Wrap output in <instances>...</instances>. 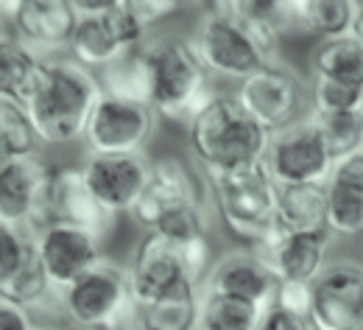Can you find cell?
<instances>
[{
    "instance_id": "obj_7",
    "label": "cell",
    "mask_w": 363,
    "mask_h": 330,
    "mask_svg": "<svg viewBox=\"0 0 363 330\" xmlns=\"http://www.w3.org/2000/svg\"><path fill=\"white\" fill-rule=\"evenodd\" d=\"M229 93L240 104V109L269 135L308 118L311 112L308 82L279 59L238 82Z\"/></svg>"
},
{
    "instance_id": "obj_36",
    "label": "cell",
    "mask_w": 363,
    "mask_h": 330,
    "mask_svg": "<svg viewBox=\"0 0 363 330\" xmlns=\"http://www.w3.org/2000/svg\"><path fill=\"white\" fill-rule=\"evenodd\" d=\"M330 180L335 182H344V185H352V188L363 190V145L358 151L347 154L344 160H338L330 171Z\"/></svg>"
},
{
    "instance_id": "obj_1",
    "label": "cell",
    "mask_w": 363,
    "mask_h": 330,
    "mask_svg": "<svg viewBox=\"0 0 363 330\" xmlns=\"http://www.w3.org/2000/svg\"><path fill=\"white\" fill-rule=\"evenodd\" d=\"M184 135L190 163L201 174H218L260 163L272 138L240 109L232 93L218 90L184 121Z\"/></svg>"
},
{
    "instance_id": "obj_43",
    "label": "cell",
    "mask_w": 363,
    "mask_h": 330,
    "mask_svg": "<svg viewBox=\"0 0 363 330\" xmlns=\"http://www.w3.org/2000/svg\"><path fill=\"white\" fill-rule=\"evenodd\" d=\"M3 31H9V28H6V23H3V20H0V34H3Z\"/></svg>"
},
{
    "instance_id": "obj_42",
    "label": "cell",
    "mask_w": 363,
    "mask_h": 330,
    "mask_svg": "<svg viewBox=\"0 0 363 330\" xmlns=\"http://www.w3.org/2000/svg\"><path fill=\"white\" fill-rule=\"evenodd\" d=\"M14 9H17V0H0V20L6 23V28H9V20H11Z\"/></svg>"
},
{
    "instance_id": "obj_35",
    "label": "cell",
    "mask_w": 363,
    "mask_h": 330,
    "mask_svg": "<svg viewBox=\"0 0 363 330\" xmlns=\"http://www.w3.org/2000/svg\"><path fill=\"white\" fill-rule=\"evenodd\" d=\"M126 3L154 28L157 23H162V20L174 17V14H179L184 9H196V6L204 9L210 0H126Z\"/></svg>"
},
{
    "instance_id": "obj_27",
    "label": "cell",
    "mask_w": 363,
    "mask_h": 330,
    "mask_svg": "<svg viewBox=\"0 0 363 330\" xmlns=\"http://www.w3.org/2000/svg\"><path fill=\"white\" fill-rule=\"evenodd\" d=\"M229 17L243 23L252 34L266 40L279 50L285 34V17H288V0H210Z\"/></svg>"
},
{
    "instance_id": "obj_39",
    "label": "cell",
    "mask_w": 363,
    "mask_h": 330,
    "mask_svg": "<svg viewBox=\"0 0 363 330\" xmlns=\"http://www.w3.org/2000/svg\"><path fill=\"white\" fill-rule=\"evenodd\" d=\"M123 0H70V6L76 9V14H95V11H104V9H112Z\"/></svg>"
},
{
    "instance_id": "obj_38",
    "label": "cell",
    "mask_w": 363,
    "mask_h": 330,
    "mask_svg": "<svg viewBox=\"0 0 363 330\" xmlns=\"http://www.w3.org/2000/svg\"><path fill=\"white\" fill-rule=\"evenodd\" d=\"M31 328H34V317L26 308H17V305L0 299V330H31Z\"/></svg>"
},
{
    "instance_id": "obj_14",
    "label": "cell",
    "mask_w": 363,
    "mask_h": 330,
    "mask_svg": "<svg viewBox=\"0 0 363 330\" xmlns=\"http://www.w3.org/2000/svg\"><path fill=\"white\" fill-rule=\"evenodd\" d=\"M311 330H363V266L327 263L311 283Z\"/></svg>"
},
{
    "instance_id": "obj_21",
    "label": "cell",
    "mask_w": 363,
    "mask_h": 330,
    "mask_svg": "<svg viewBox=\"0 0 363 330\" xmlns=\"http://www.w3.org/2000/svg\"><path fill=\"white\" fill-rule=\"evenodd\" d=\"M361 0H288L285 34H313L318 40L344 37L352 28Z\"/></svg>"
},
{
    "instance_id": "obj_33",
    "label": "cell",
    "mask_w": 363,
    "mask_h": 330,
    "mask_svg": "<svg viewBox=\"0 0 363 330\" xmlns=\"http://www.w3.org/2000/svg\"><path fill=\"white\" fill-rule=\"evenodd\" d=\"M34 255V233L0 221V288L9 283Z\"/></svg>"
},
{
    "instance_id": "obj_4",
    "label": "cell",
    "mask_w": 363,
    "mask_h": 330,
    "mask_svg": "<svg viewBox=\"0 0 363 330\" xmlns=\"http://www.w3.org/2000/svg\"><path fill=\"white\" fill-rule=\"evenodd\" d=\"M204 182L221 224L246 249L260 243L277 227V185L263 160L232 171L204 174Z\"/></svg>"
},
{
    "instance_id": "obj_40",
    "label": "cell",
    "mask_w": 363,
    "mask_h": 330,
    "mask_svg": "<svg viewBox=\"0 0 363 330\" xmlns=\"http://www.w3.org/2000/svg\"><path fill=\"white\" fill-rule=\"evenodd\" d=\"M31 330H76V328H70V325H65L59 319H34V328Z\"/></svg>"
},
{
    "instance_id": "obj_2",
    "label": "cell",
    "mask_w": 363,
    "mask_h": 330,
    "mask_svg": "<svg viewBox=\"0 0 363 330\" xmlns=\"http://www.w3.org/2000/svg\"><path fill=\"white\" fill-rule=\"evenodd\" d=\"M98 98L101 87L92 70L82 67L70 56L45 59L43 82L34 98L26 104L43 148L82 143L87 118Z\"/></svg>"
},
{
    "instance_id": "obj_9",
    "label": "cell",
    "mask_w": 363,
    "mask_h": 330,
    "mask_svg": "<svg viewBox=\"0 0 363 330\" xmlns=\"http://www.w3.org/2000/svg\"><path fill=\"white\" fill-rule=\"evenodd\" d=\"M201 202H207L204 174L179 154H160L151 157L148 180L129 216L143 233H151L168 213Z\"/></svg>"
},
{
    "instance_id": "obj_23",
    "label": "cell",
    "mask_w": 363,
    "mask_h": 330,
    "mask_svg": "<svg viewBox=\"0 0 363 330\" xmlns=\"http://www.w3.org/2000/svg\"><path fill=\"white\" fill-rule=\"evenodd\" d=\"M327 182L277 185V227L285 233L327 230Z\"/></svg>"
},
{
    "instance_id": "obj_29",
    "label": "cell",
    "mask_w": 363,
    "mask_h": 330,
    "mask_svg": "<svg viewBox=\"0 0 363 330\" xmlns=\"http://www.w3.org/2000/svg\"><path fill=\"white\" fill-rule=\"evenodd\" d=\"M324 227L333 238L363 236V190L327 180V213Z\"/></svg>"
},
{
    "instance_id": "obj_19",
    "label": "cell",
    "mask_w": 363,
    "mask_h": 330,
    "mask_svg": "<svg viewBox=\"0 0 363 330\" xmlns=\"http://www.w3.org/2000/svg\"><path fill=\"white\" fill-rule=\"evenodd\" d=\"M126 277H129L132 297L140 308L165 297L177 285L187 283V275H184L179 258H177L174 243H168L157 233L140 236V241L135 243V252L129 258V266H126Z\"/></svg>"
},
{
    "instance_id": "obj_13",
    "label": "cell",
    "mask_w": 363,
    "mask_h": 330,
    "mask_svg": "<svg viewBox=\"0 0 363 330\" xmlns=\"http://www.w3.org/2000/svg\"><path fill=\"white\" fill-rule=\"evenodd\" d=\"M45 151L31 157L3 160L0 165V221L37 233L45 219V190L50 177Z\"/></svg>"
},
{
    "instance_id": "obj_45",
    "label": "cell",
    "mask_w": 363,
    "mask_h": 330,
    "mask_svg": "<svg viewBox=\"0 0 363 330\" xmlns=\"http://www.w3.org/2000/svg\"><path fill=\"white\" fill-rule=\"evenodd\" d=\"M196 330H199V328H196Z\"/></svg>"
},
{
    "instance_id": "obj_37",
    "label": "cell",
    "mask_w": 363,
    "mask_h": 330,
    "mask_svg": "<svg viewBox=\"0 0 363 330\" xmlns=\"http://www.w3.org/2000/svg\"><path fill=\"white\" fill-rule=\"evenodd\" d=\"M257 330H311V325H308V319H302V317L285 314V311L269 305V308L263 311V319H260Z\"/></svg>"
},
{
    "instance_id": "obj_44",
    "label": "cell",
    "mask_w": 363,
    "mask_h": 330,
    "mask_svg": "<svg viewBox=\"0 0 363 330\" xmlns=\"http://www.w3.org/2000/svg\"><path fill=\"white\" fill-rule=\"evenodd\" d=\"M0 165H3V157H0Z\"/></svg>"
},
{
    "instance_id": "obj_11",
    "label": "cell",
    "mask_w": 363,
    "mask_h": 330,
    "mask_svg": "<svg viewBox=\"0 0 363 330\" xmlns=\"http://www.w3.org/2000/svg\"><path fill=\"white\" fill-rule=\"evenodd\" d=\"M263 165L274 185H305L327 182L333 171V157L316 132L311 115L274 132L263 154Z\"/></svg>"
},
{
    "instance_id": "obj_5",
    "label": "cell",
    "mask_w": 363,
    "mask_h": 330,
    "mask_svg": "<svg viewBox=\"0 0 363 330\" xmlns=\"http://www.w3.org/2000/svg\"><path fill=\"white\" fill-rule=\"evenodd\" d=\"M59 311L76 330H140V305L132 297L126 266L109 258L59 291Z\"/></svg>"
},
{
    "instance_id": "obj_30",
    "label": "cell",
    "mask_w": 363,
    "mask_h": 330,
    "mask_svg": "<svg viewBox=\"0 0 363 330\" xmlns=\"http://www.w3.org/2000/svg\"><path fill=\"white\" fill-rule=\"evenodd\" d=\"M40 151L45 148L34 132L28 109L17 101L0 98V157L14 160V157H31Z\"/></svg>"
},
{
    "instance_id": "obj_17",
    "label": "cell",
    "mask_w": 363,
    "mask_h": 330,
    "mask_svg": "<svg viewBox=\"0 0 363 330\" xmlns=\"http://www.w3.org/2000/svg\"><path fill=\"white\" fill-rule=\"evenodd\" d=\"M45 219L90 230L106 238L115 216H109L90 193L79 163H53L45 190Z\"/></svg>"
},
{
    "instance_id": "obj_32",
    "label": "cell",
    "mask_w": 363,
    "mask_h": 330,
    "mask_svg": "<svg viewBox=\"0 0 363 330\" xmlns=\"http://www.w3.org/2000/svg\"><path fill=\"white\" fill-rule=\"evenodd\" d=\"M308 101L313 115H344L363 109V84H341L311 76L308 82Z\"/></svg>"
},
{
    "instance_id": "obj_15",
    "label": "cell",
    "mask_w": 363,
    "mask_h": 330,
    "mask_svg": "<svg viewBox=\"0 0 363 330\" xmlns=\"http://www.w3.org/2000/svg\"><path fill=\"white\" fill-rule=\"evenodd\" d=\"M84 182L95 202L109 216H126L135 207L137 196L148 180L151 157L145 151L135 154H84L79 163Z\"/></svg>"
},
{
    "instance_id": "obj_31",
    "label": "cell",
    "mask_w": 363,
    "mask_h": 330,
    "mask_svg": "<svg viewBox=\"0 0 363 330\" xmlns=\"http://www.w3.org/2000/svg\"><path fill=\"white\" fill-rule=\"evenodd\" d=\"M308 115L324 141L327 154L333 157V165L363 145V109L344 115H313V112Z\"/></svg>"
},
{
    "instance_id": "obj_28",
    "label": "cell",
    "mask_w": 363,
    "mask_h": 330,
    "mask_svg": "<svg viewBox=\"0 0 363 330\" xmlns=\"http://www.w3.org/2000/svg\"><path fill=\"white\" fill-rule=\"evenodd\" d=\"M260 305L227 297V294H213L199 288V330H257L263 319Z\"/></svg>"
},
{
    "instance_id": "obj_25",
    "label": "cell",
    "mask_w": 363,
    "mask_h": 330,
    "mask_svg": "<svg viewBox=\"0 0 363 330\" xmlns=\"http://www.w3.org/2000/svg\"><path fill=\"white\" fill-rule=\"evenodd\" d=\"M311 70L327 82L363 84V45L352 34L318 40L311 50Z\"/></svg>"
},
{
    "instance_id": "obj_10",
    "label": "cell",
    "mask_w": 363,
    "mask_h": 330,
    "mask_svg": "<svg viewBox=\"0 0 363 330\" xmlns=\"http://www.w3.org/2000/svg\"><path fill=\"white\" fill-rule=\"evenodd\" d=\"M157 115L145 104L101 95L92 106L82 145L84 154H135L145 151L157 132Z\"/></svg>"
},
{
    "instance_id": "obj_6",
    "label": "cell",
    "mask_w": 363,
    "mask_h": 330,
    "mask_svg": "<svg viewBox=\"0 0 363 330\" xmlns=\"http://www.w3.org/2000/svg\"><path fill=\"white\" fill-rule=\"evenodd\" d=\"M193 50L199 53L204 70L213 82L238 84L263 65L279 59V50L252 34L243 23L229 17L218 6L207 3L193 26V34L187 37Z\"/></svg>"
},
{
    "instance_id": "obj_12",
    "label": "cell",
    "mask_w": 363,
    "mask_h": 330,
    "mask_svg": "<svg viewBox=\"0 0 363 330\" xmlns=\"http://www.w3.org/2000/svg\"><path fill=\"white\" fill-rule=\"evenodd\" d=\"M34 249L48 283L56 291H65L104 260V238L62 221L43 224L34 233Z\"/></svg>"
},
{
    "instance_id": "obj_8",
    "label": "cell",
    "mask_w": 363,
    "mask_h": 330,
    "mask_svg": "<svg viewBox=\"0 0 363 330\" xmlns=\"http://www.w3.org/2000/svg\"><path fill=\"white\" fill-rule=\"evenodd\" d=\"M148 40H151V26L123 0L95 14H79L65 56L98 73L121 53L143 48Z\"/></svg>"
},
{
    "instance_id": "obj_22",
    "label": "cell",
    "mask_w": 363,
    "mask_h": 330,
    "mask_svg": "<svg viewBox=\"0 0 363 330\" xmlns=\"http://www.w3.org/2000/svg\"><path fill=\"white\" fill-rule=\"evenodd\" d=\"M45 73V59L20 43L11 31L0 34V98L28 104Z\"/></svg>"
},
{
    "instance_id": "obj_18",
    "label": "cell",
    "mask_w": 363,
    "mask_h": 330,
    "mask_svg": "<svg viewBox=\"0 0 363 330\" xmlns=\"http://www.w3.org/2000/svg\"><path fill=\"white\" fill-rule=\"evenodd\" d=\"M76 20L79 14L70 0H17L9 31L43 59H50L65 56Z\"/></svg>"
},
{
    "instance_id": "obj_3",
    "label": "cell",
    "mask_w": 363,
    "mask_h": 330,
    "mask_svg": "<svg viewBox=\"0 0 363 330\" xmlns=\"http://www.w3.org/2000/svg\"><path fill=\"white\" fill-rule=\"evenodd\" d=\"M151 65V98L148 106L160 121L182 123L216 93L210 73L187 37L165 34L145 43Z\"/></svg>"
},
{
    "instance_id": "obj_20",
    "label": "cell",
    "mask_w": 363,
    "mask_h": 330,
    "mask_svg": "<svg viewBox=\"0 0 363 330\" xmlns=\"http://www.w3.org/2000/svg\"><path fill=\"white\" fill-rule=\"evenodd\" d=\"M201 291H213V294H227L238 297L246 302H255L260 308H269L277 288V277L272 269L249 249H235L221 258H216V263L210 266L207 277L199 285Z\"/></svg>"
},
{
    "instance_id": "obj_16",
    "label": "cell",
    "mask_w": 363,
    "mask_h": 330,
    "mask_svg": "<svg viewBox=\"0 0 363 330\" xmlns=\"http://www.w3.org/2000/svg\"><path fill=\"white\" fill-rule=\"evenodd\" d=\"M333 236L327 230H308V233H285L274 227L260 243L249 246L277 280H299L313 283L318 275L327 269ZM246 249V246H243Z\"/></svg>"
},
{
    "instance_id": "obj_41",
    "label": "cell",
    "mask_w": 363,
    "mask_h": 330,
    "mask_svg": "<svg viewBox=\"0 0 363 330\" xmlns=\"http://www.w3.org/2000/svg\"><path fill=\"white\" fill-rule=\"evenodd\" d=\"M350 34L358 40L363 45V0L358 3V11H355V20H352V28H350Z\"/></svg>"
},
{
    "instance_id": "obj_24",
    "label": "cell",
    "mask_w": 363,
    "mask_h": 330,
    "mask_svg": "<svg viewBox=\"0 0 363 330\" xmlns=\"http://www.w3.org/2000/svg\"><path fill=\"white\" fill-rule=\"evenodd\" d=\"M95 79H98L101 95L148 106V98H151V65H148L145 45L121 53L106 67H101L95 73Z\"/></svg>"
},
{
    "instance_id": "obj_26",
    "label": "cell",
    "mask_w": 363,
    "mask_h": 330,
    "mask_svg": "<svg viewBox=\"0 0 363 330\" xmlns=\"http://www.w3.org/2000/svg\"><path fill=\"white\" fill-rule=\"evenodd\" d=\"M199 325V285L182 283L151 305L140 308V330H196Z\"/></svg>"
},
{
    "instance_id": "obj_34",
    "label": "cell",
    "mask_w": 363,
    "mask_h": 330,
    "mask_svg": "<svg viewBox=\"0 0 363 330\" xmlns=\"http://www.w3.org/2000/svg\"><path fill=\"white\" fill-rule=\"evenodd\" d=\"M272 308H279L285 314L302 317L308 319L311 314V283H299V280H277L272 297Z\"/></svg>"
}]
</instances>
